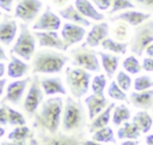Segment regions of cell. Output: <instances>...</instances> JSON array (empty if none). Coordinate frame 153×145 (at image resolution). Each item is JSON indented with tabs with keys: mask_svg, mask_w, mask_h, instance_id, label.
<instances>
[{
	"mask_svg": "<svg viewBox=\"0 0 153 145\" xmlns=\"http://www.w3.org/2000/svg\"><path fill=\"white\" fill-rule=\"evenodd\" d=\"M0 125H8V105L2 104L0 107Z\"/></svg>",
	"mask_w": 153,
	"mask_h": 145,
	"instance_id": "60d3db41",
	"label": "cell"
},
{
	"mask_svg": "<svg viewBox=\"0 0 153 145\" xmlns=\"http://www.w3.org/2000/svg\"><path fill=\"white\" fill-rule=\"evenodd\" d=\"M152 110H153V108H152Z\"/></svg>",
	"mask_w": 153,
	"mask_h": 145,
	"instance_id": "91938a15",
	"label": "cell"
},
{
	"mask_svg": "<svg viewBox=\"0 0 153 145\" xmlns=\"http://www.w3.org/2000/svg\"><path fill=\"white\" fill-rule=\"evenodd\" d=\"M30 145H41V143L38 141V139L31 138V140H30Z\"/></svg>",
	"mask_w": 153,
	"mask_h": 145,
	"instance_id": "11a10c76",
	"label": "cell"
},
{
	"mask_svg": "<svg viewBox=\"0 0 153 145\" xmlns=\"http://www.w3.org/2000/svg\"><path fill=\"white\" fill-rule=\"evenodd\" d=\"M8 125H11V126H24V125H26L25 116L20 111L13 109L10 105H8Z\"/></svg>",
	"mask_w": 153,
	"mask_h": 145,
	"instance_id": "8d00e7d4",
	"label": "cell"
},
{
	"mask_svg": "<svg viewBox=\"0 0 153 145\" xmlns=\"http://www.w3.org/2000/svg\"><path fill=\"white\" fill-rule=\"evenodd\" d=\"M141 132L140 129L137 128V126L131 121H127L124 123H122L120 126V128L117 129V138L123 140V139H133V140H136L139 137H140Z\"/></svg>",
	"mask_w": 153,
	"mask_h": 145,
	"instance_id": "484cf974",
	"label": "cell"
},
{
	"mask_svg": "<svg viewBox=\"0 0 153 145\" xmlns=\"http://www.w3.org/2000/svg\"><path fill=\"white\" fill-rule=\"evenodd\" d=\"M30 83H31L30 77H25L23 79H16V80L8 83L7 87H6L4 102H8L10 104H13V105L20 104Z\"/></svg>",
	"mask_w": 153,
	"mask_h": 145,
	"instance_id": "30bf717a",
	"label": "cell"
},
{
	"mask_svg": "<svg viewBox=\"0 0 153 145\" xmlns=\"http://www.w3.org/2000/svg\"><path fill=\"white\" fill-rule=\"evenodd\" d=\"M130 119V110L126 104L115 105L111 115V121L115 126H121Z\"/></svg>",
	"mask_w": 153,
	"mask_h": 145,
	"instance_id": "f1b7e54d",
	"label": "cell"
},
{
	"mask_svg": "<svg viewBox=\"0 0 153 145\" xmlns=\"http://www.w3.org/2000/svg\"><path fill=\"white\" fill-rule=\"evenodd\" d=\"M142 70L147 72H153V58H145L142 61Z\"/></svg>",
	"mask_w": 153,
	"mask_h": 145,
	"instance_id": "ee69618b",
	"label": "cell"
},
{
	"mask_svg": "<svg viewBox=\"0 0 153 145\" xmlns=\"http://www.w3.org/2000/svg\"><path fill=\"white\" fill-rule=\"evenodd\" d=\"M63 105L61 96H51L43 101L36 113V127L48 134H56L61 127Z\"/></svg>",
	"mask_w": 153,
	"mask_h": 145,
	"instance_id": "6da1fadb",
	"label": "cell"
},
{
	"mask_svg": "<svg viewBox=\"0 0 153 145\" xmlns=\"http://www.w3.org/2000/svg\"><path fill=\"white\" fill-rule=\"evenodd\" d=\"M7 59V56H6V53H5V49L0 46V61H4V60H6Z\"/></svg>",
	"mask_w": 153,
	"mask_h": 145,
	"instance_id": "db71d44e",
	"label": "cell"
},
{
	"mask_svg": "<svg viewBox=\"0 0 153 145\" xmlns=\"http://www.w3.org/2000/svg\"><path fill=\"white\" fill-rule=\"evenodd\" d=\"M74 6L78 8V11L86 17L87 19L96 20V22H102L104 20V14L98 11V8L90 1V0H75Z\"/></svg>",
	"mask_w": 153,
	"mask_h": 145,
	"instance_id": "7402d4cb",
	"label": "cell"
},
{
	"mask_svg": "<svg viewBox=\"0 0 153 145\" xmlns=\"http://www.w3.org/2000/svg\"><path fill=\"white\" fill-rule=\"evenodd\" d=\"M84 102L87 108V115H88L90 120H93L98 114H100L110 104L108 102V99L105 98V96H99V95H94V93L86 96Z\"/></svg>",
	"mask_w": 153,
	"mask_h": 145,
	"instance_id": "ffe728a7",
	"label": "cell"
},
{
	"mask_svg": "<svg viewBox=\"0 0 153 145\" xmlns=\"http://www.w3.org/2000/svg\"><path fill=\"white\" fill-rule=\"evenodd\" d=\"M1 16H2V13H1V10H0V17H1Z\"/></svg>",
	"mask_w": 153,
	"mask_h": 145,
	"instance_id": "6f0895ef",
	"label": "cell"
},
{
	"mask_svg": "<svg viewBox=\"0 0 153 145\" xmlns=\"http://www.w3.org/2000/svg\"><path fill=\"white\" fill-rule=\"evenodd\" d=\"M129 24H127L126 22L122 20H116V24L114 25V28L111 29V34L114 36L115 40L120 41V42H124L130 37V29H129Z\"/></svg>",
	"mask_w": 153,
	"mask_h": 145,
	"instance_id": "4dcf8cb0",
	"label": "cell"
},
{
	"mask_svg": "<svg viewBox=\"0 0 153 145\" xmlns=\"http://www.w3.org/2000/svg\"><path fill=\"white\" fill-rule=\"evenodd\" d=\"M50 1L56 7H62V6H67V4H68L69 0H50Z\"/></svg>",
	"mask_w": 153,
	"mask_h": 145,
	"instance_id": "bcb514c9",
	"label": "cell"
},
{
	"mask_svg": "<svg viewBox=\"0 0 153 145\" xmlns=\"http://www.w3.org/2000/svg\"><path fill=\"white\" fill-rule=\"evenodd\" d=\"M39 83L42 86V90L45 96H65L67 95V90L62 83V79L60 77L54 75H45L39 78Z\"/></svg>",
	"mask_w": 153,
	"mask_h": 145,
	"instance_id": "e0dca14e",
	"label": "cell"
},
{
	"mask_svg": "<svg viewBox=\"0 0 153 145\" xmlns=\"http://www.w3.org/2000/svg\"><path fill=\"white\" fill-rule=\"evenodd\" d=\"M121 145H139L137 140H133V139H127L124 141H122Z\"/></svg>",
	"mask_w": 153,
	"mask_h": 145,
	"instance_id": "f907efd6",
	"label": "cell"
},
{
	"mask_svg": "<svg viewBox=\"0 0 153 145\" xmlns=\"http://www.w3.org/2000/svg\"><path fill=\"white\" fill-rule=\"evenodd\" d=\"M145 140H146L147 145H153V134H147Z\"/></svg>",
	"mask_w": 153,
	"mask_h": 145,
	"instance_id": "f5cc1de1",
	"label": "cell"
},
{
	"mask_svg": "<svg viewBox=\"0 0 153 145\" xmlns=\"http://www.w3.org/2000/svg\"><path fill=\"white\" fill-rule=\"evenodd\" d=\"M31 70V66L19 56L11 54L10 55V61L6 67V73L10 78L12 79H22L25 78Z\"/></svg>",
	"mask_w": 153,
	"mask_h": 145,
	"instance_id": "ac0fdd59",
	"label": "cell"
},
{
	"mask_svg": "<svg viewBox=\"0 0 153 145\" xmlns=\"http://www.w3.org/2000/svg\"><path fill=\"white\" fill-rule=\"evenodd\" d=\"M61 17L47 7L32 25L35 31H57L61 28Z\"/></svg>",
	"mask_w": 153,
	"mask_h": 145,
	"instance_id": "7c38bea8",
	"label": "cell"
},
{
	"mask_svg": "<svg viewBox=\"0 0 153 145\" xmlns=\"http://www.w3.org/2000/svg\"><path fill=\"white\" fill-rule=\"evenodd\" d=\"M103 145H106V144H103Z\"/></svg>",
	"mask_w": 153,
	"mask_h": 145,
	"instance_id": "680465c9",
	"label": "cell"
},
{
	"mask_svg": "<svg viewBox=\"0 0 153 145\" xmlns=\"http://www.w3.org/2000/svg\"><path fill=\"white\" fill-rule=\"evenodd\" d=\"M38 46L41 48H49L55 50H66L63 40L57 31H35L33 32Z\"/></svg>",
	"mask_w": 153,
	"mask_h": 145,
	"instance_id": "5bb4252c",
	"label": "cell"
},
{
	"mask_svg": "<svg viewBox=\"0 0 153 145\" xmlns=\"http://www.w3.org/2000/svg\"><path fill=\"white\" fill-rule=\"evenodd\" d=\"M134 7H136V5L130 0H112V5L109 10V14H114L116 12H121L126 10H133Z\"/></svg>",
	"mask_w": 153,
	"mask_h": 145,
	"instance_id": "d590c367",
	"label": "cell"
},
{
	"mask_svg": "<svg viewBox=\"0 0 153 145\" xmlns=\"http://www.w3.org/2000/svg\"><path fill=\"white\" fill-rule=\"evenodd\" d=\"M5 72H6V66H5L4 61H0V78H2V77H4Z\"/></svg>",
	"mask_w": 153,
	"mask_h": 145,
	"instance_id": "816d5d0a",
	"label": "cell"
},
{
	"mask_svg": "<svg viewBox=\"0 0 153 145\" xmlns=\"http://www.w3.org/2000/svg\"><path fill=\"white\" fill-rule=\"evenodd\" d=\"M116 83L123 91H129V89L131 86V78H130L129 73H127L126 71H120L116 74Z\"/></svg>",
	"mask_w": 153,
	"mask_h": 145,
	"instance_id": "f35d334b",
	"label": "cell"
},
{
	"mask_svg": "<svg viewBox=\"0 0 153 145\" xmlns=\"http://www.w3.org/2000/svg\"><path fill=\"white\" fill-rule=\"evenodd\" d=\"M153 86V80L149 75H139L134 79V90L145 91Z\"/></svg>",
	"mask_w": 153,
	"mask_h": 145,
	"instance_id": "74e56055",
	"label": "cell"
},
{
	"mask_svg": "<svg viewBox=\"0 0 153 145\" xmlns=\"http://www.w3.org/2000/svg\"><path fill=\"white\" fill-rule=\"evenodd\" d=\"M38 141L41 145H80V139L76 134H66L59 131L56 134H48L43 131H38Z\"/></svg>",
	"mask_w": 153,
	"mask_h": 145,
	"instance_id": "4fadbf2b",
	"label": "cell"
},
{
	"mask_svg": "<svg viewBox=\"0 0 153 145\" xmlns=\"http://www.w3.org/2000/svg\"><path fill=\"white\" fill-rule=\"evenodd\" d=\"M92 139L100 144H116V138H115L114 131L109 126L99 128L96 132H93Z\"/></svg>",
	"mask_w": 153,
	"mask_h": 145,
	"instance_id": "f546056e",
	"label": "cell"
},
{
	"mask_svg": "<svg viewBox=\"0 0 153 145\" xmlns=\"http://www.w3.org/2000/svg\"><path fill=\"white\" fill-rule=\"evenodd\" d=\"M151 43H153V20L148 19L141 25L136 26L129 43V48L133 54L141 56Z\"/></svg>",
	"mask_w": 153,
	"mask_h": 145,
	"instance_id": "52a82bcc",
	"label": "cell"
},
{
	"mask_svg": "<svg viewBox=\"0 0 153 145\" xmlns=\"http://www.w3.org/2000/svg\"><path fill=\"white\" fill-rule=\"evenodd\" d=\"M91 80H92L91 72L84 68L69 66L65 71L66 85L72 97H74L75 99H80L81 97L86 96L87 91L90 90Z\"/></svg>",
	"mask_w": 153,
	"mask_h": 145,
	"instance_id": "277c9868",
	"label": "cell"
},
{
	"mask_svg": "<svg viewBox=\"0 0 153 145\" xmlns=\"http://www.w3.org/2000/svg\"><path fill=\"white\" fill-rule=\"evenodd\" d=\"M1 145H30V141H27V140H7V141H2Z\"/></svg>",
	"mask_w": 153,
	"mask_h": 145,
	"instance_id": "f6af8a7d",
	"label": "cell"
},
{
	"mask_svg": "<svg viewBox=\"0 0 153 145\" xmlns=\"http://www.w3.org/2000/svg\"><path fill=\"white\" fill-rule=\"evenodd\" d=\"M115 108V103L111 102L100 114H98L93 120H91V125H90V132H96L99 128L106 127L111 120V115H112V110Z\"/></svg>",
	"mask_w": 153,
	"mask_h": 145,
	"instance_id": "d4e9b609",
	"label": "cell"
},
{
	"mask_svg": "<svg viewBox=\"0 0 153 145\" xmlns=\"http://www.w3.org/2000/svg\"><path fill=\"white\" fill-rule=\"evenodd\" d=\"M86 29L85 26L74 24V23H65L61 28V37L63 40L66 50L78 43H80L84 37L86 36Z\"/></svg>",
	"mask_w": 153,
	"mask_h": 145,
	"instance_id": "8fae6325",
	"label": "cell"
},
{
	"mask_svg": "<svg viewBox=\"0 0 153 145\" xmlns=\"http://www.w3.org/2000/svg\"><path fill=\"white\" fill-rule=\"evenodd\" d=\"M71 62L75 67L84 68L88 72H99L100 62L98 59V53H96L92 48L86 46H80L73 48L69 52Z\"/></svg>",
	"mask_w": 153,
	"mask_h": 145,
	"instance_id": "8992f818",
	"label": "cell"
},
{
	"mask_svg": "<svg viewBox=\"0 0 153 145\" xmlns=\"http://www.w3.org/2000/svg\"><path fill=\"white\" fill-rule=\"evenodd\" d=\"M105 86H106V77H105V74H97V75H94L92 78V80H91L92 93L99 95V96H104Z\"/></svg>",
	"mask_w": 153,
	"mask_h": 145,
	"instance_id": "e575fe53",
	"label": "cell"
},
{
	"mask_svg": "<svg viewBox=\"0 0 153 145\" xmlns=\"http://www.w3.org/2000/svg\"><path fill=\"white\" fill-rule=\"evenodd\" d=\"M4 135H5V128L0 125V138H2Z\"/></svg>",
	"mask_w": 153,
	"mask_h": 145,
	"instance_id": "9f6ffc18",
	"label": "cell"
},
{
	"mask_svg": "<svg viewBox=\"0 0 153 145\" xmlns=\"http://www.w3.org/2000/svg\"><path fill=\"white\" fill-rule=\"evenodd\" d=\"M90 1L100 11L110 10V7L112 5V0H90Z\"/></svg>",
	"mask_w": 153,
	"mask_h": 145,
	"instance_id": "ab89813d",
	"label": "cell"
},
{
	"mask_svg": "<svg viewBox=\"0 0 153 145\" xmlns=\"http://www.w3.org/2000/svg\"><path fill=\"white\" fill-rule=\"evenodd\" d=\"M13 2H14V0H0V10L10 13L12 11Z\"/></svg>",
	"mask_w": 153,
	"mask_h": 145,
	"instance_id": "7bdbcfd3",
	"label": "cell"
},
{
	"mask_svg": "<svg viewBox=\"0 0 153 145\" xmlns=\"http://www.w3.org/2000/svg\"><path fill=\"white\" fill-rule=\"evenodd\" d=\"M80 145H103V144H100V143H98V141L91 139V140H84V141H80Z\"/></svg>",
	"mask_w": 153,
	"mask_h": 145,
	"instance_id": "7dc6e473",
	"label": "cell"
},
{
	"mask_svg": "<svg viewBox=\"0 0 153 145\" xmlns=\"http://www.w3.org/2000/svg\"><path fill=\"white\" fill-rule=\"evenodd\" d=\"M43 7L42 0H18L14 7V18L23 23L30 24L41 13Z\"/></svg>",
	"mask_w": 153,
	"mask_h": 145,
	"instance_id": "9c48e42d",
	"label": "cell"
},
{
	"mask_svg": "<svg viewBox=\"0 0 153 145\" xmlns=\"http://www.w3.org/2000/svg\"><path fill=\"white\" fill-rule=\"evenodd\" d=\"M43 97H44V92H43L41 83H39V77L31 78V83L29 85L27 92L23 101L24 111L27 115H35L44 101Z\"/></svg>",
	"mask_w": 153,
	"mask_h": 145,
	"instance_id": "ba28073f",
	"label": "cell"
},
{
	"mask_svg": "<svg viewBox=\"0 0 153 145\" xmlns=\"http://www.w3.org/2000/svg\"><path fill=\"white\" fill-rule=\"evenodd\" d=\"M130 1L134 2L135 5H137L141 8L153 11V0H130Z\"/></svg>",
	"mask_w": 153,
	"mask_h": 145,
	"instance_id": "b9f144b4",
	"label": "cell"
},
{
	"mask_svg": "<svg viewBox=\"0 0 153 145\" xmlns=\"http://www.w3.org/2000/svg\"><path fill=\"white\" fill-rule=\"evenodd\" d=\"M108 96L115 101H122V102H128L129 98L126 93V91H123L118 84L116 83V80H112L110 81L109 84V87H108Z\"/></svg>",
	"mask_w": 153,
	"mask_h": 145,
	"instance_id": "d6a6232c",
	"label": "cell"
},
{
	"mask_svg": "<svg viewBox=\"0 0 153 145\" xmlns=\"http://www.w3.org/2000/svg\"><path fill=\"white\" fill-rule=\"evenodd\" d=\"M102 48L110 52V53H115V54H126L127 53V48L129 46L128 42H120L115 38H110L106 37L103 42H102Z\"/></svg>",
	"mask_w": 153,
	"mask_h": 145,
	"instance_id": "83f0119b",
	"label": "cell"
},
{
	"mask_svg": "<svg viewBox=\"0 0 153 145\" xmlns=\"http://www.w3.org/2000/svg\"><path fill=\"white\" fill-rule=\"evenodd\" d=\"M145 53L147 54V56H149V58H153V43H151V44H149V46L146 48Z\"/></svg>",
	"mask_w": 153,
	"mask_h": 145,
	"instance_id": "681fc988",
	"label": "cell"
},
{
	"mask_svg": "<svg viewBox=\"0 0 153 145\" xmlns=\"http://www.w3.org/2000/svg\"><path fill=\"white\" fill-rule=\"evenodd\" d=\"M6 83H7V80L6 79H4V78H0V97H1V95L4 93V91L6 90Z\"/></svg>",
	"mask_w": 153,
	"mask_h": 145,
	"instance_id": "c3c4849f",
	"label": "cell"
},
{
	"mask_svg": "<svg viewBox=\"0 0 153 145\" xmlns=\"http://www.w3.org/2000/svg\"><path fill=\"white\" fill-rule=\"evenodd\" d=\"M133 122L137 126L141 133H147L152 128L153 117L146 110H140L133 116Z\"/></svg>",
	"mask_w": 153,
	"mask_h": 145,
	"instance_id": "4316f807",
	"label": "cell"
},
{
	"mask_svg": "<svg viewBox=\"0 0 153 145\" xmlns=\"http://www.w3.org/2000/svg\"><path fill=\"white\" fill-rule=\"evenodd\" d=\"M98 56L100 58V64H102V67H103L106 77L112 78L117 71L120 58L115 54L104 53V52H98Z\"/></svg>",
	"mask_w": 153,
	"mask_h": 145,
	"instance_id": "cb8c5ba5",
	"label": "cell"
},
{
	"mask_svg": "<svg viewBox=\"0 0 153 145\" xmlns=\"http://www.w3.org/2000/svg\"><path fill=\"white\" fill-rule=\"evenodd\" d=\"M129 101L136 108L152 109L153 108V90L134 91L129 95Z\"/></svg>",
	"mask_w": 153,
	"mask_h": 145,
	"instance_id": "603a6c76",
	"label": "cell"
},
{
	"mask_svg": "<svg viewBox=\"0 0 153 145\" xmlns=\"http://www.w3.org/2000/svg\"><path fill=\"white\" fill-rule=\"evenodd\" d=\"M36 42H37V38H36L35 34L31 32L27 24L20 23L19 24V35L16 38V41L11 48V54L17 55L25 61L32 60V58L36 53Z\"/></svg>",
	"mask_w": 153,
	"mask_h": 145,
	"instance_id": "5b68a950",
	"label": "cell"
},
{
	"mask_svg": "<svg viewBox=\"0 0 153 145\" xmlns=\"http://www.w3.org/2000/svg\"><path fill=\"white\" fill-rule=\"evenodd\" d=\"M30 138H31V131L26 125L17 126L7 134L8 140H27Z\"/></svg>",
	"mask_w": 153,
	"mask_h": 145,
	"instance_id": "1f68e13d",
	"label": "cell"
},
{
	"mask_svg": "<svg viewBox=\"0 0 153 145\" xmlns=\"http://www.w3.org/2000/svg\"><path fill=\"white\" fill-rule=\"evenodd\" d=\"M109 24L105 22L96 23L91 26V30L86 35V40L84 42V46L90 48H96L102 44V42L109 36Z\"/></svg>",
	"mask_w": 153,
	"mask_h": 145,
	"instance_id": "9a60e30c",
	"label": "cell"
},
{
	"mask_svg": "<svg viewBox=\"0 0 153 145\" xmlns=\"http://www.w3.org/2000/svg\"><path fill=\"white\" fill-rule=\"evenodd\" d=\"M18 31V23L14 18L5 14L0 20V43L4 46H10L16 41Z\"/></svg>",
	"mask_w": 153,
	"mask_h": 145,
	"instance_id": "2e32d148",
	"label": "cell"
},
{
	"mask_svg": "<svg viewBox=\"0 0 153 145\" xmlns=\"http://www.w3.org/2000/svg\"><path fill=\"white\" fill-rule=\"evenodd\" d=\"M149 18H151V13L135 11V10H126L123 12H120L115 17H111V20L112 22L122 20V22H126L127 24H129L130 26H139L142 23H145L146 20H148Z\"/></svg>",
	"mask_w": 153,
	"mask_h": 145,
	"instance_id": "d6986e66",
	"label": "cell"
},
{
	"mask_svg": "<svg viewBox=\"0 0 153 145\" xmlns=\"http://www.w3.org/2000/svg\"><path fill=\"white\" fill-rule=\"evenodd\" d=\"M68 55L55 49H41L35 53L31 60V72L33 74H59L67 61Z\"/></svg>",
	"mask_w": 153,
	"mask_h": 145,
	"instance_id": "7a4b0ae2",
	"label": "cell"
},
{
	"mask_svg": "<svg viewBox=\"0 0 153 145\" xmlns=\"http://www.w3.org/2000/svg\"><path fill=\"white\" fill-rule=\"evenodd\" d=\"M86 113L79 99L67 96L61 119V132L66 134H78L85 126Z\"/></svg>",
	"mask_w": 153,
	"mask_h": 145,
	"instance_id": "3957f363",
	"label": "cell"
},
{
	"mask_svg": "<svg viewBox=\"0 0 153 145\" xmlns=\"http://www.w3.org/2000/svg\"><path fill=\"white\" fill-rule=\"evenodd\" d=\"M59 16L61 18L66 19L69 23H74V24H78V25H81V26H85V28L91 25L90 19L84 17L74 5H67L62 8H60L59 10Z\"/></svg>",
	"mask_w": 153,
	"mask_h": 145,
	"instance_id": "44dd1931",
	"label": "cell"
},
{
	"mask_svg": "<svg viewBox=\"0 0 153 145\" xmlns=\"http://www.w3.org/2000/svg\"><path fill=\"white\" fill-rule=\"evenodd\" d=\"M122 66H123V70L129 73V74H137L141 70H142V65L139 62L137 58L134 56V55H129L127 56L123 62H122Z\"/></svg>",
	"mask_w": 153,
	"mask_h": 145,
	"instance_id": "836d02e7",
	"label": "cell"
}]
</instances>
